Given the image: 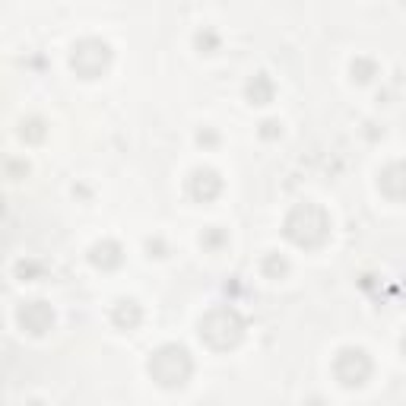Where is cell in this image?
Listing matches in <instances>:
<instances>
[{
    "label": "cell",
    "mask_w": 406,
    "mask_h": 406,
    "mask_svg": "<svg viewBox=\"0 0 406 406\" xmlns=\"http://www.w3.org/2000/svg\"><path fill=\"white\" fill-rule=\"evenodd\" d=\"M378 187L384 190L387 197H393V200H403L406 197V162L387 165V168L381 171V178H378Z\"/></svg>",
    "instance_id": "cell-6"
},
{
    "label": "cell",
    "mask_w": 406,
    "mask_h": 406,
    "mask_svg": "<svg viewBox=\"0 0 406 406\" xmlns=\"http://www.w3.org/2000/svg\"><path fill=\"white\" fill-rule=\"evenodd\" d=\"M285 238L295 241L298 247H317L330 238V219L321 207L302 203L285 219Z\"/></svg>",
    "instance_id": "cell-1"
},
{
    "label": "cell",
    "mask_w": 406,
    "mask_h": 406,
    "mask_svg": "<svg viewBox=\"0 0 406 406\" xmlns=\"http://www.w3.org/2000/svg\"><path fill=\"white\" fill-rule=\"evenodd\" d=\"M92 264L95 266H105V270H111V266H118L121 264V247L114 245V241H102V245H95L92 247Z\"/></svg>",
    "instance_id": "cell-8"
},
{
    "label": "cell",
    "mask_w": 406,
    "mask_h": 406,
    "mask_svg": "<svg viewBox=\"0 0 406 406\" xmlns=\"http://www.w3.org/2000/svg\"><path fill=\"white\" fill-rule=\"evenodd\" d=\"M114 324H121V327H137L140 324V308L137 302H118V308H114Z\"/></svg>",
    "instance_id": "cell-10"
},
{
    "label": "cell",
    "mask_w": 406,
    "mask_h": 406,
    "mask_svg": "<svg viewBox=\"0 0 406 406\" xmlns=\"http://www.w3.org/2000/svg\"><path fill=\"white\" fill-rule=\"evenodd\" d=\"M276 133H279L276 121H264V130H260V137H276Z\"/></svg>",
    "instance_id": "cell-12"
},
{
    "label": "cell",
    "mask_w": 406,
    "mask_h": 406,
    "mask_svg": "<svg viewBox=\"0 0 406 406\" xmlns=\"http://www.w3.org/2000/svg\"><path fill=\"white\" fill-rule=\"evenodd\" d=\"M403 352H406V336H403Z\"/></svg>",
    "instance_id": "cell-13"
},
{
    "label": "cell",
    "mask_w": 406,
    "mask_h": 406,
    "mask_svg": "<svg viewBox=\"0 0 406 406\" xmlns=\"http://www.w3.org/2000/svg\"><path fill=\"white\" fill-rule=\"evenodd\" d=\"M19 321H23V327H29V333H44L54 324V314L44 302H32L29 308L19 311Z\"/></svg>",
    "instance_id": "cell-7"
},
{
    "label": "cell",
    "mask_w": 406,
    "mask_h": 406,
    "mask_svg": "<svg viewBox=\"0 0 406 406\" xmlns=\"http://www.w3.org/2000/svg\"><path fill=\"white\" fill-rule=\"evenodd\" d=\"M241 317L235 308H216L200 321V340H207L213 349H228L241 336Z\"/></svg>",
    "instance_id": "cell-3"
},
{
    "label": "cell",
    "mask_w": 406,
    "mask_h": 406,
    "mask_svg": "<svg viewBox=\"0 0 406 406\" xmlns=\"http://www.w3.org/2000/svg\"><path fill=\"white\" fill-rule=\"evenodd\" d=\"M187 187H190V194H194L197 200L207 203V200H213V197L222 190V178L216 175L213 168H197L194 175H190V184H187Z\"/></svg>",
    "instance_id": "cell-5"
},
{
    "label": "cell",
    "mask_w": 406,
    "mask_h": 406,
    "mask_svg": "<svg viewBox=\"0 0 406 406\" xmlns=\"http://www.w3.org/2000/svg\"><path fill=\"white\" fill-rule=\"evenodd\" d=\"M247 99H251L254 105H266V102L273 99V86L264 73H257L251 82H247Z\"/></svg>",
    "instance_id": "cell-9"
},
{
    "label": "cell",
    "mask_w": 406,
    "mask_h": 406,
    "mask_svg": "<svg viewBox=\"0 0 406 406\" xmlns=\"http://www.w3.org/2000/svg\"><path fill=\"white\" fill-rule=\"evenodd\" d=\"M333 371L336 378H340V384L346 387H359L368 381V374H371V359H368L365 349H343L340 355H336L333 362Z\"/></svg>",
    "instance_id": "cell-4"
},
{
    "label": "cell",
    "mask_w": 406,
    "mask_h": 406,
    "mask_svg": "<svg viewBox=\"0 0 406 406\" xmlns=\"http://www.w3.org/2000/svg\"><path fill=\"white\" fill-rule=\"evenodd\" d=\"M190 371H194V362H190L187 349L175 346V343L159 346L156 352H152V359H149L152 381H159L162 387H181L184 381L190 378Z\"/></svg>",
    "instance_id": "cell-2"
},
{
    "label": "cell",
    "mask_w": 406,
    "mask_h": 406,
    "mask_svg": "<svg viewBox=\"0 0 406 406\" xmlns=\"http://www.w3.org/2000/svg\"><path fill=\"white\" fill-rule=\"evenodd\" d=\"M355 67H359V76H355V80H359V82H368V80H371V73H374V67H371V63L359 61V63H352V70H355Z\"/></svg>",
    "instance_id": "cell-11"
}]
</instances>
